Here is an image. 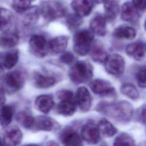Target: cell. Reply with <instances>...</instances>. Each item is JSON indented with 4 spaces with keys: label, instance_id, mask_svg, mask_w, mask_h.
Wrapping results in <instances>:
<instances>
[{
    "label": "cell",
    "instance_id": "1",
    "mask_svg": "<svg viewBox=\"0 0 146 146\" xmlns=\"http://www.w3.org/2000/svg\"><path fill=\"white\" fill-rule=\"evenodd\" d=\"M96 109L99 112L123 123L129 122L133 114L132 106L124 100L115 103L100 102Z\"/></svg>",
    "mask_w": 146,
    "mask_h": 146
},
{
    "label": "cell",
    "instance_id": "2",
    "mask_svg": "<svg viewBox=\"0 0 146 146\" xmlns=\"http://www.w3.org/2000/svg\"><path fill=\"white\" fill-rule=\"evenodd\" d=\"M39 13L47 21H54L59 19L65 14L63 5L58 0H45L39 8Z\"/></svg>",
    "mask_w": 146,
    "mask_h": 146
},
{
    "label": "cell",
    "instance_id": "3",
    "mask_svg": "<svg viewBox=\"0 0 146 146\" xmlns=\"http://www.w3.org/2000/svg\"><path fill=\"white\" fill-rule=\"evenodd\" d=\"M92 66L85 61L75 63L69 71V76L72 82L76 84L86 83L92 77Z\"/></svg>",
    "mask_w": 146,
    "mask_h": 146
},
{
    "label": "cell",
    "instance_id": "4",
    "mask_svg": "<svg viewBox=\"0 0 146 146\" xmlns=\"http://www.w3.org/2000/svg\"><path fill=\"white\" fill-rule=\"evenodd\" d=\"M94 39V33L89 30L78 31L74 36V50L80 55H86L91 47Z\"/></svg>",
    "mask_w": 146,
    "mask_h": 146
},
{
    "label": "cell",
    "instance_id": "5",
    "mask_svg": "<svg viewBox=\"0 0 146 146\" xmlns=\"http://www.w3.org/2000/svg\"><path fill=\"white\" fill-rule=\"evenodd\" d=\"M25 80L26 75L22 71L14 70L5 76L2 86L8 93H14L23 87Z\"/></svg>",
    "mask_w": 146,
    "mask_h": 146
},
{
    "label": "cell",
    "instance_id": "6",
    "mask_svg": "<svg viewBox=\"0 0 146 146\" xmlns=\"http://www.w3.org/2000/svg\"><path fill=\"white\" fill-rule=\"evenodd\" d=\"M105 62V68L109 74L116 76H121L125 68V62L123 57L113 54L107 56Z\"/></svg>",
    "mask_w": 146,
    "mask_h": 146
},
{
    "label": "cell",
    "instance_id": "7",
    "mask_svg": "<svg viewBox=\"0 0 146 146\" xmlns=\"http://www.w3.org/2000/svg\"><path fill=\"white\" fill-rule=\"evenodd\" d=\"M31 52L38 58L45 56L48 50V45L45 37L42 35H33L29 40Z\"/></svg>",
    "mask_w": 146,
    "mask_h": 146
},
{
    "label": "cell",
    "instance_id": "8",
    "mask_svg": "<svg viewBox=\"0 0 146 146\" xmlns=\"http://www.w3.org/2000/svg\"><path fill=\"white\" fill-rule=\"evenodd\" d=\"M74 100L79 109L82 112H87L91 107V96L87 90L84 87H79L76 92Z\"/></svg>",
    "mask_w": 146,
    "mask_h": 146
},
{
    "label": "cell",
    "instance_id": "9",
    "mask_svg": "<svg viewBox=\"0 0 146 146\" xmlns=\"http://www.w3.org/2000/svg\"><path fill=\"white\" fill-rule=\"evenodd\" d=\"M90 87L95 94L100 96H111L115 94V88L111 83L103 79L92 80L90 84Z\"/></svg>",
    "mask_w": 146,
    "mask_h": 146
},
{
    "label": "cell",
    "instance_id": "10",
    "mask_svg": "<svg viewBox=\"0 0 146 146\" xmlns=\"http://www.w3.org/2000/svg\"><path fill=\"white\" fill-rule=\"evenodd\" d=\"M82 138L90 144H97L100 140L98 125L93 122H88L83 127L81 131Z\"/></svg>",
    "mask_w": 146,
    "mask_h": 146
},
{
    "label": "cell",
    "instance_id": "11",
    "mask_svg": "<svg viewBox=\"0 0 146 146\" xmlns=\"http://www.w3.org/2000/svg\"><path fill=\"white\" fill-rule=\"evenodd\" d=\"M60 140L63 146H83L80 135L71 128H66L62 131Z\"/></svg>",
    "mask_w": 146,
    "mask_h": 146
},
{
    "label": "cell",
    "instance_id": "12",
    "mask_svg": "<svg viewBox=\"0 0 146 146\" xmlns=\"http://www.w3.org/2000/svg\"><path fill=\"white\" fill-rule=\"evenodd\" d=\"M22 133L21 131L15 126L8 127L3 136V141L9 146H17L22 140Z\"/></svg>",
    "mask_w": 146,
    "mask_h": 146
},
{
    "label": "cell",
    "instance_id": "13",
    "mask_svg": "<svg viewBox=\"0 0 146 146\" xmlns=\"http://www.w3.org/2000/svg\"><path fill=\"white\" fill-rule=\"evenodd\" d=\"M94 2V0H73L71 5L76 14L84 17L87 16L91 12Z\"/></svg>",
    "mask_w": 146,
    "mask_h": 146
},
{
    "label": "cell",
    "instance_id": "14",
    "mask_svg": "<svg viewBox=\"0 0 146 146\" xmlns=\"http://www.w3.org/2000/svg\"><path fill=\"white\" fill-rule=\"evenodd\" d=\"M56 110L59 114L63 116H69L72 115L76 110V103L74 98L60 99Z\"/></svg>",
    "mask_w": 146,
    "mask_h": 146
},
{
    "label": "cell",
    "instance_id": "15",
    "mask_svg": "<svg viewBox=\"0 0 146 146\" xmlns=\"http://www.w3.org/2000/svg\"><path fill=\"white\" fill-rule=\"evenodd\" d=\"M19 39L17 32L9 30L4 31L0 35V47L2 48H10L15 46Z\"/></svg>",
    "mask_w": 146,
    "mask_h": 146
},
{
    "label": "cell",
    "instance_id": "16",
    "mask_svg": "<svg viewBox=\"0 0 146 146\" xmlns=\"http://www.w3.org/2000/svg\"><path fill=\"white\" fill-rule=\"evenodd\" d=\"M35 108L40 112L47 113L49 112L54 105L52 96L49 95H42L38 96L34 102Z\"/></svg>",
    "mask_w": 146,
    "mask_h": 146
},
{
    "label": "cell",
    "instance_id": "17",
    "mask_svg": "<svg viewBox=\"0 0 146 146\" xmlns=\"http://www.w3.org/2000/svg\"><path fill=\"white\" fill-rule=\"evenodd\" d=\"M33 79L34 85L38 88H47L56 83V79L54 76L43 75L38 72L34 74Z\"/></svg>",
    "mask_w": 146,
    "mask_h": 146
},
{
    "label": "cell",
    "instance_id": "18",
    "mask_svg": "<svg viewBox=\"0 0 146 146\" xmlns=\"http://www.w3.org/2000/svg\"><path fill=\"white\" fill-rule=\"evenodd\" d=\"M55 127V121L46 116H39L34 119L33 127L36 131H51Z\"/></svg>",
    "mask_w": 146,
    "mask_h": 146
},
{
    "label": "cell",
    "instance_id": "19",
    "mask_svg": "<svg viewBox=\"0 0 146 146\" xmlns=\"http://www.w3.org/2000/svg\"><path fill=\"white\" fill-rule=\"evenodd\" d=\"M121 18L125 21L134 22L138 20L139 15L137 9L132 3L126 2L122 6Z\"/></svg>",
    "mask_w": 146,
    "mask_h": 146
},
{
    "label": "cell",
    "instance_id": "20",
    "mask_svg": "<svg viewBox=\"0 0 146 146\" xmlns=\"http://www.w3.org/2000/svg\"><path fill=\"white\" fill-rule=\"evenodd\" d=\"M91 31L99 36H104L106 33V19L105 17L98 15L90 22Z\"/></svg>",
    "mask_w": 146,
    "mask_h": 146
},
{
    "label": "cell",
    "instance_id": "21",
    "mask_svg": "<svg viewBox=\"0 0 146 146\" xmlns=\"http://www.w3.org/2000/svg\"><path fill=\"white\" fill-rule=\"evenodd\" d=\"M125 51L129 56L136 60H140L144 56V44L141 41H136L128 44Z\"/></svg>",
    "mask_w": 146,
    "mask_h": 146
},
{
    "label": "cell",
    "instance_id": "22",
    "mask_svg": "<svg viewBox=\"0 0 146 146\" xmlns=\"http://www.w3.org/2000/svg\"><path fill=\"white\" fill-rule=\"evenodd\" d=\"M68 43V37L61 35L51 39L48 43V50L54 54H59L64 51Z\"/></svg>",
    "mask_w": 146,
    "mask_h": 146
},
{
    "label": "cell",
    "instance_id": "23",
    "mask_svg": "<svg viewBox=\"0 0 146 146\" xmlns=\"http://www.w3.org/2000/svg\"><path fill=\"white\" fill-rule=\"evenodd\" d=\"M13 22V15L9 10L0 7V30H9Z\"/></svg>",
    "mask_w": 146,
    "mask_h": 146
},
{
    "label": "cell",
    "instance_id": "24",
    "mask_svg": "<svg viewBox=\"0 0 146 146\" xmlns=\"http://www.w3.org/2000/svg\"><path fill=\"white\" fill-rule=\"evenodd\" d=\"M16 119L18 123L25 128H31L33 127L34 123V118L31 112L29 110H23L19 112L17 116Z\"/></svg>",
    "mask_w": 146,
    "mask_h": 146
},
{
    "label": "cell",
    "instance_id": "25",
    "mask_svg": "<svg viewBox=\"0 0 146 146\" xmlns=\"http://www.w3.org/2000/svg\"><path fill=\"white\" fill-rule=\"evenodd\" d=\"M105 18L108 21H113L119 11L118 3L114 1H107L104 2Z\"/></svg>",
    "mask_w": 146,
    "mask_h": 146
},
{
    "label": "cell",
    "instance_id": "26",
    "mask_svg": "<svg viewBox=\"0 0 146 146\" xmlns=\"http://www.w3.org/2000/svg\"><path fill=\"white\" fill-rule=\"evenodd\" d=\"M135 30L129 26H119L116 28L113 33V35L119 39H132L136 36Z\"/></svg>",
    "mask_w": 146,
    "mask_h": 146
},
{
    "label": "cell",
    "instance_id": "27",
    "mask_svg": "<svg viewBox=\"0 0 146 146\" xmlns=\"http://www.w3.org/2000/svg\"><path fill=\"white\" fill-rule=\"evenodd\" d=\"M91 56L95 62L103 63L106 61L107 55L103 46L98 43H95L91 49Z\"/></svg>",
    "mask_w": 146,
    "mask_h": 146
},
{
    "label": "cell",
    "instance_id": "28",
    "mask_svg": "<svg viewBox=\"0 0 146 146\" xmlns=\"http://www.w3.org/2000/svg\"><path fill=\"white\" fill-rule=\"evenodd\" d=\"M23 17V23L27 27H30L34 25L37 21L39 17V8L36 7H31L26 11Z\"/></svg>",
    "mask_w": 146,
    "mask_h": 146
},
{
    "label": "cell",
    "instance_id": "29",
    "mask_svg": "<svg viewBox=\"0 0 146 146\" xmlns=\"http://www.w3.org/2000/svg\"><path fill=\"white\" fill-rule=\"evenodd\" d=\"M14 113L12 106L4 105L0 109V124L2 127H6L11 123Z\"/></svg>",
    "mask_w": 146,
    "mask_h": 146
},
{
    "label": "cell",
    "instance_id": "30",
    "mask_svg": "<svg viewBox=\"0 0 146 146\" xmlns=\"http://www.w3.org/2000/svg\"><path fill=\"white\" fill-rule=\"evenodd\" d=\"M98 127L100 132L108 137L113 136L117 132L116 128L106 119H102L99 121Z\"/></svg>",
    "mask_w": 146,
    "mask_h": 146
},
{
    "label": "cell",
    "instance_id": "31",
    "mask_svg": "<svg viewBox=\"0 0 146 146\" xmlns=\"http://www.w3.org/2000/svg\"><path fill=\"white\" fill-rule=\"evenodd\" d=\"M19 59V52L17 50H11L5 54L3 65L7 69H11L17 63Z\"/></svg>",
    "mask_w": 146,
    "mask_h": 146
},
{
    "label": "cell",
    "instance_id": "32",
    "mask_svg": "<svg viewBox=\"0 0 146 146\" xmlns=\"http://www.w3.org/2000/svg\"><path fill=\"white\" fill-rule=\"evenodd\" d=\"M113 146H135V141L130 135L122 133L115 138Z\"/></svg>",
    "mask_w": 146,
    "mask_h": 146
},
{
    "label": "cell",
    "instance_id": "33",
    "mask_svg": "<svg viewBox=\"0 0 146 146\" xmlns=\"http://www.w3.org/2000/svg\"><path fill=\"white\" fill-rule=\"evenodd\" d=\"M120 91L123 95L132 100H136L139 97V93L137 90L132 84H124L121 86Z\"/></svg>",
    "mask_w": 146,
    "mask_h": 146
},
{
    "label": "cell",
    "instance_id": "34",
    "mask_svg": "<svg viewBox=\"0 0 146 146\" xmlns=\"http://www.w3.org/2000/svg\"><path fill=\"white\" fill-rule=\"evenodd\" d=\"M35 0H13L12 7L18 13H23L31 7V3Z\"/></svg>",
    "mask_w": 146,
    "mask_h": 146
},
{
    "label": "cell",
    "instance_id": "35",
    "mask_svg": "<svg viewBox=\"0 0 146 146\" xmlns=\"http://www.w3.org/2000/svg\"><path fill=\"white\" fill-rule=\"evenodd\" d=\"M66 24L70 30H74L79 27L82 22V20L81 17L76 14H70L66 17Z\"/></svg>",
    "mask_w": 146,
    "mask_h": 146
},
{
    "label": "cell",
    "instance_id": "36",
    "mask_svg": "<svg viewBox=\"0 0 146 146\" xmlns=\"http://www.w3.org/2000/svg\"><path fill=\"white\" fill-rule=\"evenodd\" d=\"M138 85L142 88H146V66L141 67L137 74Z\"/></svg>",
    "mask_w": 146,
    "mask_h": 146
},
{
    "label": "cell",
    "instance_id": "37",
    "mask_svg": "<svg viewBox=\"0 0 146 146\" xmlns=\"http://www.w3.org/2000/svg\"><path fill=\"white\" fill-rule=\"evenodd\" d=\"M60 60L66 64H70L75 60L74 56L69 52H66L62 54L60 57Z\"/></svg>",
    "mask_w": 146,
    "mask_h": 146
},
{
    "label": "cell",
    "instance_id": "38",
    "mask_svg": "<svg viewBox=\"0 0 146 146\" xmlns=\"http://www.w3.org/2000/svg\"><path fill=\"white\" fill-rule=\"evenodd\" d=\"M132 4L134 7L140 10L146 9V0H132Z\"/></svg>",
    "mask_w": 146,
    "mask_h": 146
},
{
    "label": "cell",
    "instance_id": "39",
    "mask_svg": "<svg viewBox=\"0 0 146 146\" xmlns=\"http://www.w3.org/2000/svg\"><path fill=\"white\" fill-rule=\"evenodd\" d=\"M139 119L143 123L146 124V104L143 106L140 110Z\"/></svg>",
    "mask_w": 146,
    "mask_h": 146
},
{
    "label": "cell",
    "instance_id": "40",
    "mask_svg": "<svg viewBox=\"0 0 146 146\" xmlns=\"http://www.w3.org/2000/svg\"><path fill=\"white\" fill-rule=\"evenodd\" d=\"M5 91L2 85H0V106H2L5 102Z\"/></svg>",
    "mask_w": 146,
    "mask_h": 146
},
{
    "label": "cell",
    "instance_id": "41",
    "mask_svg": "<svg viewBox=\"0 0 146 146\" xmlns=\"http://www.w3.org/2000/svg\"><path fill=\"white\" fill-rule=\"evenodd\" d=\"M4 74H5V71H4V69L3 66L0 64V80L3 78V77L4 76Z\"/></svg>",
    "mask_w": 146,
    "mask_h": 146
},
{
    "label": "cell",
    "instance_id": "42",
    "mask_svg": "<svg viewBox=\"0 0 146 146\" xmlns=\"http://www.w3.org/2000/svg\"><path fill=\"white\" fill-rule=\"evenodd\" d=\"M47 146H59L58 143L54 141H50L48 143Z\"/></svg>",
    "mask_w": 146,
    "mask_h": 146
},
{
    "label": "cell",
    "instance_id": "43",
    "mask_svg": "<svg viewBox=\"0 0 146 146\" xmlns=\"http://www.w3.org/2000/svg\"><path fill=\"white\" fill-rule=\"evenodd\" d=\"M0 146H6V144L3 141V140H2L0 137Z\"/></svg>",
    "mask_w": 146,
    "mask_h": 146
},
{
    "label": "cell",
    "instance_id": "44",
    "mask_svg": "<svg viewBox=\"0 0 146 146\" xmlns=\"http://www.w3.org/2000/svg\"><path fill=\"white\" fill-rule=\"evenodd\" d=\"M107 0H94V1H95L97 3H102V2H105L106 1H107Z\"/></svg>",
    "mask_w": 146,
    "mask_h": 146
},
{
    "label": "cell",
    "instance_id": "45",
    "mask_svg": "<svg viewBox=\"0 0 146 146\" xmlns=\"http://www.w3.org/2000/svg\"><path fill=\"white\" fill-rule=\"evenodd\" d=\"M23 146H39L37 144H26V145H24Z\"/></svg>",
    "mask_w": 146,
    "mask_h": 146
},
{
    "label": "cell",
    "instance_id": "46",
    "mask_svg": "<svg viewBox=\"0 0 146 146\" xmlns=\"http://www.w3.org/2000/svg\"><path fill=\"white\" fill-rule=\"evenodd\" d=\"M100 146H107V145H106V143H103V144H102L101 145H100Z\"/></svg>",
    "mask_w": 146,
    "mask_h": 146
},
{
    "label": "cell",
    "instance_id": "47",
    "mask_svg": "<svg viewBox=\"0 0 146 146\" xmlns=\"http://www.w3.org/2000/svg\"><path fill=\"white\" fill-rule=\"evenodd\" d=\"M144 28H145V30H146V21H145V23H144Z\"/></svg>",
    "mask_w": 146,
    "mask_h": 146
}]
</instances>
